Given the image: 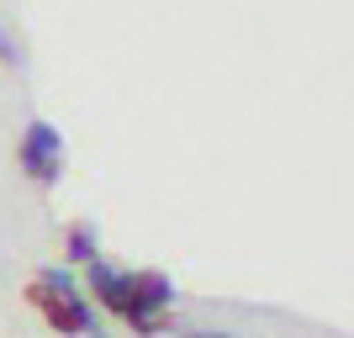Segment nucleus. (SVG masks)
<instances>
[{
  "label": "nucleus",
  "instance_id": "39448f33",
  "mask_svg": "<svg viewBox=\"0 0 354 338\" xmlns=\"http://www.w3.org/2000/svg\"><path fill=\"white\" fill-rule=\"evenodd\" d=\"M64 249H69L74 265H95V259H101V249H95V227H90V222H74L69 238H64Z\"/></svg>",
  "mask_w": 354,
  "mask_h": 338
},
{
  "label": "nucleus",
  "instance_id": "0eeeda50",
  "mask_svg": "<svg viewBox=\"0 0 354 338\" xmlns=\"http://www.w3.org/2000/svg\"><path fill=\"white\" fill-rule=\"evenodd\" d=\"M185 338H233V333H185Z\"/></svg>",
  "mask_w": 354,
  "mask_h": 338
},
{
  "label": "nucleus",
  "instance_id": "f03ea898",
  "mask_svg": "<svg viewBox=\"0 0 354 338\" xmlns=\"http://www.w3.org/2000/svg\"><path fill=\"white\" fill-rule=\"evenodd\" d=\"M169 301H175L169 275L143 270V275H133V291H127V312H122V317H127L138 333H159V317L169 312Z\"/></svg>",
  "mask_w": 354,
  "mask_h": 338
},
{
  "label": "nucleus",
  "instance_id": "423d86ee",
  "mask_svg": "<svg viewBox=\"0 0 354 338\" xmlns=\"http://www.w3.org/2000/svg\"><path fill=\"white\" fill-rule=\"evenodd\" d=\"M0 64H11V69L21 64V48L11 43V32H6V27H0Z\"/></svg>",
  "mask_w": 354,
  "mask_h": 338
},
{
  "label": "nucleus",
  "instance_id": "f257e3e1",
  "mask_svg": "<svg viewBox=\"0 0 354 338\" xmlns=\"http://www.w3.org/2000/svg\"><path fill=\"white\" fill-rule=\"evenodd\" d=\"M27 296H32V307L48 317V328H59V333H95L85 301H80V291H74V280L64 270H43L27 285Z\"/></svg>",
  "mask_w": 354,
  "mask_h": 338
},
{
  "label": "nucleus",
  "instance_id": "7ed1b4c3",
  "mask_svg": "<svg viewBox=\"0 0 354 338\" xmlns=\"http://www.w3.org/2000/svg\"><path fill=\"white\" fill-rule=\"evenodd\" d=\"M21 169H27L32 180H43V185H53L64 169V138L53 122H32L27 138H21Z\"/></svg>",
  "mask_w": 354,
  "mask_h": 338
},
{
  "label": "nucleus",
  "instance_id": "20e7f679",
  "mask_svg": "<svg viewBox=\"0 0 354 338\" xmlns=\"http://www.w3.org/2000/svg\"><path fill=\"white\" fill-rule=\"evenodd\" d=\"M127 291H133V275H122V270L111 265H90V296H101L106 312H127Z\"/></svg>",
  "mask_w": 354,
  "mask_h": 338
}]
</instances>
